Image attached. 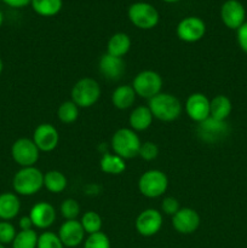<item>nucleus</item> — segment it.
<instances>
[{
    "mask_svg": "<svg viewBox=\"0 0 247 248\" xmlns=\"http://www.w3.org/2000/svg\"><path fill=\"white\" fill-rule=\"evenodd\" d=\"M33 142L40 152L50 153L56 149L60 142L57 128L51 124H40L34 130Z\"/></svg>",
    "mask_w": 247,
    "mask_h": 248,
    "instance_id": "dca6fc26",
    "label": "nucleus"
},
{
    "mask_svg": "<svg viewBox=\"0 0 247 248\" xmlns=\"http://www.w3.org/2000/svg\"><path fill=\"white\" fill-rule=\"evenodd\" d=\"M111 148L114 153L124 160L132 159L139 154L140 142L137 132L132 128H119L111 137Z\"/></svg>",
    "mask_w": 247,
    "mask_h": 248,
    "instance_id": "7ed1b4c3",
    "label": "nucleus"
},
{
    "mask_svg": "<svg viewBox=\"0 0 247 248\" xmlns=\"http://www.w3.org/2000/svg\"><path fill=\"white\" fill-rule=\"evenodd\" d=\"M36 248H65L56 232H44L39 235Z\"/></svg>",
    "mask_w": 247,
    "mask_h": 248,
    "instance_id": "2f4dec72",
    "label": "nucleus"
},
{
    "mask_svg": "<svg viewBox=\"0 0 247 248\" xmlns=\"http://www.w3.org/2000/svg\"><path fill=\"white\" fill-rule=\"evenodd\" d=\"M102 172L107 174H121L126 170L125 160L116 154L106 153L99 161Z\"/></svg>",
    "mask_w": 247,
    "mask_h": 248,
    "instance_id": "393cba45",
    "label": "nucleus"
},
{
    "mask_svg": "<svg viewBox=\"0 0 247 248\" xmlns=\"http://www.w3.org/2000/svg\"><path fill=\"white\" fill-rule=\"evenodd\" d=\"M169 188V178L160 170H149L139 177L138 189L143 196L156 199L164 195Z\"/></svg>",
    "mask_w": 247,
    "mask_h": 248,
    "instance_id": "423d86ee",
    "label": "nucleus"
},
{
    "mask_svg": "<svg viewBox=\"0 0 247 248\" xmlns=\"http://www.w3.org/2000/svg\"><path fill=\"white\" fill-rule=\"evenodd\" d=\"M2 22H4V15H2L1 10H0V27H1Z\"/></svg>",
    "mask_w": 247,
    "mask_h": 248,
    "instance_id": "a19ab883",
    "label": "nucleus"
},
{
    "mask_svg": "<svg viewBox=\"0 0 247 248\" xmlns=\"http://www.w3.org/2000/svg\"><path fill=\"white\" fill-rule=\"evenodd\" d=\"M12 186L17 195H35L44 186V173L35 166L22 167L15 173Z\"/></svg>",
    "mask_w": 247,
    "mask_h": 248,
    "instance_id": "f03ea898",
    "label": "nucleus"
},
{
    "mask_svg": "<svg viewBox=\"0 0 247 248\" xmlns=\"http://www.w3.org/2000/svg\"><path fill=\"white\" fill-rule=\"evenodd\" d=\"M67 177L61 171L51 170L44 174V186L52 194H61L67 188Z\"/></svg>",
    "mask_w": 247,
    "mask_h": 248,
    "instance_id": "a878e982",
    "label": "nucleus"
},
{
    "mask_svg": "<svg viewBox=\"0 0 247 248\" xmlns=\"http://www.w3.org/2000/svg\"><path fill=\"white\" fill-rule=\"evenodd\" d=\"M181 210V205H179V201L176 198H172V196H167V198L162 199L161 202V211L167 216H172L173 217L178 211Z\"/></svg>",
    "mask_w": 247,
    "mask_h": 248,
    "instance_id": "f704fd0d",
    "label": "nucleus"
},
{
    "mask_svg": "<svg viewBox=\"0 0 247 248\" xmlns=\"http://www.w3.org/2000/svg\"><path fill=\"white\" fill-rule=\"evenodd\" d=\"M34 228L36 229H48L56 222V210L51 203L41 201L35 203L29 212Z\"/></svg>",
    "mask_w": 247,
    "mask_h": 248,
    "instance_id": "f3484780",
    "label": "nucleus"
},
{
    "mask_svg": "<svg viewBox=\"0 0 247 248\" xmlns=\"http://www.w3.org/2000/svg\"><path fill=\"white\" fill-rule=\"evenodd\" d=\"M199 137L206 143H217L229 135V126L227 121L216 120L213 118L206 119L198 126Z\"/></svg>",
    "mask_w": 247,
    "mask_h": 248,
    "instance_id": "f8f14e48",
    "label": "nucleus"
},
{
    "mask_svg": "<svg viewBox=\"0 0 247 248\" xmlns=\"http://www.w3.org/2000/svg\"><path fill=\"white\" fill-rule=\"evenodd\" d=\"M57 116L61 123L73 124L79 118V107L70 99L61 103L57 109Z\"/></svg>",
    "mask_w": 247,
    "mask_h": 248,
    "instance_id": "cd10ccee",
    "label": "nucleus"
},
{
    "mask_svg": "<svg viewBox=\"0 0 247 248\" xmlns=\"http://www.w3.org/2000/svg\"><path fill=\"white\" fill-rule=\"evenodd\" d=\"M84 248H111L108 235L103 232L91 234L85 239Z\"/></svg>",
    "mask_w": 247,
    "mask_h": 248,
    "instance_id": "7c9ffc66",
    "label": "nucleus"
},
{
    "mask_svg": "<svg viewBox=\"0 0 247 248\" xmlns=\"http://www.w3.org/2000/svg\"><path fill=\"white\" fill-rule=\"evenodd\" d=\"M219 15L223 24L232 31H237L246 22V9L239 0H225Z\"/></svg>",
    "mask_w": 247,
    "mask_h": 248,
    "instance_id": "9d476101",
    "label": "nucleus"
},
{
    "mask_svg": "<svg viewBox=\"0 0 247 248\" xmlns=\"http://www.w3.org/2000/svg\"><path fill=\"white\" fill-rule=\"evenodd\" d=\"M138 1H144V0H138Z\"/></svg>",
    "mask_w": 247,
    "mask_h": 248,
    "instance_id": "37998d69",
    "label": "nucleus"
},
{
    "mask_svg": "<svg viewBox=\"0 0 247 248\" xmlns=\"http://www.w3.org/2000/svg\"><path fill=\"white\" fill-rule=\"evenodd\" d=\"M153 119H154V116H153L149 107H136L131 111L130 118H128L130 128H132L135 132H142V131L148 130L152 126Z\"/></svg>",
    "mask_w": 247,
    "mask_h": 248,
    "instance_id": "aec40b11",
    "label": "nucleus"
},
{
    "mask_svg": "<svg viewBox=\"0 0 247 248\" xmlns=\"http://www.w3.org/2000/svg\"><path fill=\"white\" fill-rule=\"evenodd\" d=\"M162 224H164V219H162L161 212L154 210V208H148V210L142 211L136 218L135 222L137 232L144 237L156 235L161 230Z\"/></svg>",
    "mask_w": 247,
    "mask_h": 248,
    "instance_id": "9b49d317",
    "label": "nucleus"
},
{
    "mask_svg": "<svg viewBox=\"0 0 247 248\" xmlns=\"http://www.w3.org/2000/svg\"><path fill=\"white\" fill-rule=\"evenodd\" d=\"M85 234L86 232H85L80 220L72 219L62 223L57 235L60 236L63 246L67 248H75L84 244Z\"/></svg>",
    "mask_w": 247,
    "mask_h": 248,
    "instance_id": "2eb2a0df",
    "label": "nucleus"
},
{
    "mask_svg": "<svg viewBox=\"0 0 247 248\" xmlns=\"http://www.w3.org/2000/svg\"><path fill=\"white\" fill-rule=\"evenodd\" d=\"M185 111L193 121L202 123L211 116V101L200 92L191 93L185 101Z\"/></svg>",
    "mask_w": 247,
    "mask_h": 248,
    "instance_id": "ddd939ff",
    "label": "nucleus"
},
{
    "mask_svg": "<svg viewBox=\"0 0 247 248\" xmlns=\"http://www.w3.org/2000/svg\"><path fill=\"white\" fill-rule=\"evenodd\" d=\"M232 104L229 97L224 94H218L211 99V118L216 120L227 121L232 114Z\"/></svg>",
    "mask_w": 247,
    "mask_h": 248,
    "instance_id": "5701e85b",
    "label": "nucleus"
},
{
    "mask_svg": "<svg viewBox=\"0 0 247 248\" xmlns=\"http://www.w3.org/2000/svg\"><path fill=\"white\" fill-rule=\"evenodd\" d=\"M11 155L14 161L21 167H31L38 162L40 150L29 138H19L12 144Z\"/></svg>",
    "mask_w": 247,
    "mask_h": 248,
    "instance_id": "6e6552de",
    "label": "nucleus"
},
{
    "mask_svg": "<svg viewBox=\"0 0 247 248\" xmlns=\"http://www.w3.org/2000/svg\"><path fill=\"white\" fill-rule=\"evenodd\" d=\"M132 41L126 33H115L107 44V53L123 58L130 51Z\"/></svg>",
    "mask_w": 247,
    "mask_h": 248,
    "instance_id": "4be33fe9",
    "label": "nucleus"
},
{
    "mask_svg": "<svg viewBox=\"0 0 247 248\" xmlns=\"http://www.w3.org/2000/svg\"><path fill=\"white\" fill-rule=\"evenodd\" d=\"M60 212L65 220L77 219L80 215V205L75 199H65L61 203Z\"/></svg>",
    "mask_w": 247,
    "mask_h": 248,
    "instance_id": "c756f323",
    "label": "nucleus"
},
{
    "mask_svg": "<svg viewBox=\"0 0 247 248\" xmlns=\"http://www.w3.org/2000/svg\"><path fill=\"white\" fill-rule=\"evenodd\" d=\"M201 224V218L195 210L189 207H182L172 217V225L179 234L189 235L195 232Z\"/></svg>",
    "mask_w": 247,
    "mask_h": 248,
    "instance_id": "4468645a",
    "label": "nucleus"
},
{
    "mask_svg": "<svg viewBox=\"0 0 247 248\" xmlns=\"http://www.w3.org/2000/svg\"><path fill=\"white\" fill-rule=\"evenodd\" d=\"M19 211H21V201L17 194H0V219L9 222L18 216Z\"/></svg>",
    "mask_w": 247,
    "mask_h": 248,
    "instance_id": "6ab92c4d",
    "label": "nucleus"
},
{
    "mask_svg": "<svg viewBox=\"0 0 247 248\" xmlns=\"http://www.w3.org/2000/svg\"><path fill=\"white\" fill-rule=\"evenodd\" d=\"M0 248H5V246H4V245H1V244H0Z\"/></svg>",
    "mask_w": 247,
    "mask_h": 248,
    "instance_id": "79ce46f5",
    "label": "nucleus"
},
{
    "mask_svg": "<svg viewBox=\"0 0 247 248\" xmlns=\"http://www.w3.org/2000/svg\"><path fill=\"white\" fill-rule=\"evenodd\" d=\"M31 6L41 17H53L61 12L63 0H31Z\"/></svg>",
    "mask_w": 247,
    "mask_h": 248,
    "instance_id": "b1692460",
    "label": "nucleus"
},
{
    "mask_svg": "<svg viewBox=\"0 0 247 248\" xmlns=\"http://www.w3.org/2000/svg\"><path fill=\"white\" fill-rule=\"evenodd\" d=\"M128 19L138 29L149 31L159 24V11L152 4L145 1H137L128 7Z\"/></svg>",
    "mask_w": 247,
    "mask_h": 248,
    "instance_id": "39448f33",
    "label": "nucleus"
},
{
    "mask_svg": "<svg viewBox=\"0 0 247 248\" xmlns=\"http://www.w3.org/2000/svg\"><path fill=\"white\" fill-rule=\"evenodd\" d=\"M2 2L14 9H22V7L31 5V0H2Z\"/></svg>",
    "mask_w": 247,
    "mask_h": 248,
    "instance_id": "e433bc0d",
    "label": "nucleus"
},
{
    "mask_svg": "<svg viewBox=\"0 0 247 248\" xmlns=\"http://www.w3.org/2000/svg\"><path fill=\"white\" fill-rule=\"evenodd\" d=\"M206 33V24L198 16H188L178 22L176 34L179 40L184 43H196L201 40Z\"/></svg>",
    "mask_w": 247,
    "mask_h": 248,
    "instance_id": "1a4fd4ad",
    "label": "nucleus"
},
{
    "mask_svg": "<svg viewBox=\"0 0 247 248\" xmlns=\"http://www.w3.org/2000/svg\"><path fill=\"white\" fill-rule=\"evenodd\" d=\"M2 70H4V62H2L1 57H0V74L2 73Z\"/></svg>",
    "mask_w": 247,
    "mask_h": 248,
    "instance_id": "ea45409f",
    "label": "nucleus"
},
{
    "mask_svg": "<svg viewBox=\"0 0 247 248\" xmlns=\"http://www.w3.org/2000/svg\"><path fill=\"white\" fill-rule=\"evenodd\" d=\"M236 39L240 48L247 53V21L236 31Z\"/></svg>",
    "mask_w": 247,
    "mask_h": 248,
    "instance_id": "c9c22d12",
    "label": "nucleus"
},
{
    "mask_svg": "<svg viewBox=\"0 0 247 248\" xmlns=\"http://www.w3.org/2000/svg\"><path fill=\"white\" fill-rule=\"evenodd\" d=\"M82 228H84L85 232L87 235L96 234V232H102V227H103V220H102L101 216L94 211H87L85 215L81 217Z\"/></svg>",
    "mask_w": 247,
    "mask_h": 248,
    "instance_id": "c85d7f7f",
    "label": "nucleus"
},
{
    "mask_svg": "<svg viewBox=\"0 0 247 248\" xmlns=\"http://www.w3.org/2000/svg\"><path fill=\"white\" fill-rule=\"evenodd\" d=\"M150 111L155 119L164 123H171L177 120L182 114V103L176 96L171 93L160 92L149 99Z\"/></svg>",
    "mask_w": 247,
    "mask_h": 248,
    "instance_id": "f257e3e1",
    "label": "nucleus"
},
{
    "mask_svg": "<svg viewBox=\"0 0 247 248\" xmlns=\"http://www.w3.org/2000/svg\"><path fill=\"white\" fill-rule=\"evenodd\" d=\"M132 87L137 96L150 99L161 92L162 78L154 70H143L135 77Z\"/></svg>",
    "mask_w": 247,
    "mask_h": 248,
    "instance_id": "0eeeda50",
    "label": "nucleus"
},
{
    "mask_svg": "<svg viewBox=\"0 0 247 248\" xmlns=\"http://www.w3.org/2000/svg\"><path fill=\"white\" fill-rule=\"evenodd\" d=\"M99 73L108 80H119L125 73V62L121 57L106 53L98 63Z\"/></svg>",
    "mask_w": 247,
    "mask_h": 248,
    "instance_id": "a211bd4d",
    "label": "nucleus"
},
{
    "mask_svg": "<svg viewBox=\"0 0 247 248\" xmlns=\"http://www.w3.org/2000/svg\"><path fill=\"white\" fill-rule=\"evenodd\" d=\"M136 92L132 85H121L114 90L111 94V103L116 109L126 110L131 108L136 101Z\"/></svg>",
    "mask_w": 247,
    "mask_h": 248,
    "instance_id": "412c9836",
    "label": "nucleus"
},
{
    "mask_svg": "<svg viewBox=\"0 0 247 248\" xmlns=\"http://www.w3.org/2000/svg\"><path fill=\"white\" fill-rule=\"evenodd\" d=\"M39 235L34 229L21 230L12 241V248H36Z\"/></svg>",
    "mask_w": 247,
    "mask_h": 248,
    "instance_id": "bb28decb",
    "label": "nucleus"
},
{
    "mask_svg": "<svg viewBox=\"0 0 247 248\" xmlns=\"http://www.w3.org/2000/svg\"><path fill=\"white\" fill-rule=\"evenodd\" d=\"M138 155L145 161H153L159 155V147L153 142H144L140 145L139 154Z\"/></svg>",
    "mask_w": 247,
    "mask_h": 248,
    "instance_id": "72a5a7b5",
    "label": "nucleus"
},
{
    "mask_svg": "<svg viewBox=\"0 0 247 248\" xmlns=\"http://www.w3.org/2000/svg\"><path fill=\"white\" fill-rule=\"evenodd\" d=\"M164 2H167V4H174V2H178L181 0H162Z\"/></svg>",
    "mask_w": 247,
    "mask_h": 248,
    "instance_id": "58836bf2",
    "label": "nucleus"
},
{
    "mask_svg": "<svg viewBox=\"0 0 247 248\" xmlns=\"http://www.w3.org/2000/svg\"><path fill=\"white\" fill-rule=\"evenodd\" d=\"M18 225H19V229L21 230H31L34 228L33 222H31V219L29 216H24V217H22L21 219H19Z\"/></svg>",
    "mask_w": 247,
    "mask_h": 248,
    "instance_id": "4c0bfd02",
    "label": "nucleus"
},
{
    "mask_svg": "<svg viewBox=\"0 0 247 248\" xmlns=\"http://www.w3.org/2000/svg\"><path fill=\"white\" fill-rule=\"evenodd\" d=\"M16 228L7 220H1L0 222V244L10 245L16 237Z\"/></svg>",
    "mask_w": 247,
    "mask_h": 248,
    "instance_id": "473e14b6",
    "label": "nucleus"
},
{
    "mask_svg": "<svg viewBox=\"0 0 247 248\" xmlns=\"http://www.w3.org/2000/svg\"><path fill=\"white\" fill-rule=\"evenodd\" d=\"M102 94L101 85L92 78H82L73 86L70 97L79 108H90L98 102Z\"/></svg>",
    "mask_w": 247,
    "mask_h": 248,
    "instance_id": "20e7f679",
    "label": "nucleus"
}]
</instances>
